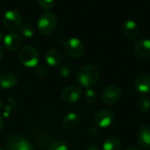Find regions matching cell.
Segmentation results:
<instances>
[{
	"label": "cell",
	"instance_id": "e0dca14e",
	"mask_svg": "<svg viewBox=\"0 0 150 150\" xmlns=\"http://www.w3.org/2000/svg\"><path fill=\"white\" fill-rule=\"evenodd\" d=\"M81 120V116L78 112H69L63 119H62V126L64 128L70 130L76 127Z\"/></svg>",
	"mask_w": 150,
	"mask_h": 150
},
{
	"label": "cell",
	"instance_id": "5b68a950",
	"mask_svg": "<svg viewBox=\"0 0 150 150\" xmlns=\"http://www.w3.org/2000/svg\"><path fill=\"white\" fill-rule=\"evenodd\" d=\"M7 150H34L31 142L20 134H11L6 141Z\"/></svg>",
	"mask_w": 150,
	"mask_h": 150
},
{
	"label": "cell",
	"instance_id": "f1b7e54d",
	"mask_svg": "<svg viewBox=\"0 0 150 150\" xmlns=\"http://www.w3.org/2000/svg\"><path fill=\"white\" fill-rule=\"evenodd\" d=\"M124 150H141L140 149H137V148H134V147H130V148H127L126 149Z\"/></svg>",
	"mask_w": 150,
	"mask_h": 150
},
{
	"label": "cell",
	"instance_id": "5bb4252c",
	"mask_svg": "<svg viewBox=\"0 0 150 150\" xmlns=\"http://www.w3.org/2000/svg\"><path fill=\"white\" fill-rule=\"evenodd\" d=\"M45 61L50 67L56 68L61 66L62 62V55L59 50L51 48L45 53Z\"/></svg>",
	"mask_w": 150,
	"mask_h": 150
},
{
	"label": "cell",
	"instance_id": "6da1fadb",
	"mask_svg": "<svg viewBox=\"0 0 150 150\" xmlns=\"http://www.w3.org/2000/svg\"><path fill=\"white\" fill-rule=\"evenodd\" d=\"M100 77L99 70L97 67L88 64L83 66L77 73L76 79L78 83L86 89L93 87L98 82Z\"/></svg>",
	"mask_w": 150,
	"mask_h": 150
},
{
	"label": "cell",
	"instance_id": "83f0119b",
	"mask_svg": "<svg viewBox=\"0 0 150 150\" xmlns=\"http://www.w3.org/2000/svg\"><path fill=\"white\" fill-rule=\"evenodd\" d=\"M4 120L3 118L0 116V132L3 130V127H4Z\"/></svg>",
	"mask_w": 150,
	"mask_h": 150
},
{
	"label": "cell",
	"instance_id": "7402d4cb",
	"mask_svg": "<svg viewBox=\"0 0 150 150\" xmlns=\"http://www.w3.org/2000/svg\"><path fill=\"white\" fill-rule=\"evenodd\" d=\"M48 150H69V145L63 141H55L50 144Z\"/></svg>",
	"mask_w": 150,
	"mask_h": 150
},
{
	"label": "cell",
	"instance_id": "ffe728a7",
	"mask_svg": "<svg viewBox=\"0 0 150 150\" xmlns=\"http://www.w3.org/2000/svg\"><path fill=\"white\" fill-rule=\"evenodd\" d=\"M137 108L141 112L146 113L150 111V99L147 97H142L137 101Z\"/></svg>",
	"mask_w": 150,
	"mask_h": 150
},
{
	"label": "cell",
	"instance_id": "7a4b0ae2",
	"mask_svg": "<svg viewBox=\"0 0 150 150\" xmlns=\"http://www.w3.org/2000/svg\"><path fill=\"white\" fill-rule=\"evenodd\" d=\"M58 19L54 13L46 11L40 15L37 22V29L40 33L43 35L51 34L57 26Z\"/></svg>",
	"mask_w": 150,
	"mask_h": 150
},
{
	"label": "cell",
	"instance_id": "3957f363",
	"mask_svg": "<svg viewBox=\"0 0 150 150\" xmlns=\"http://www.w3.org/2000/svg\"><path fill=\"white\" fill-rule=\"evenodd\" d=\"M18 59L21 64L26 68H35L40 62L38 50L32 46L23 47L18 53Z\"/></svg>",
	"mask_w": 150,
	"mask_h": 150
},
{
	"label": "cell",
	"instance_id": "cb8c5ba5",
	"mask_svg": "<svg viewBox=\"0 0 150 150\" xmlns=\"http://www.w3.org/2000/svg\"><path fill=\"white\" fill-rule=\"evenodd\" d=\"M34 75L39 78H43L47 75V69L44 65L38 64L34 68Z\"/></svg>",
	"mask_w": 150,
	"mask_h": 150
},
{
	"label": "cell",
	"instance_id": "ac0fdd59",
	"mask_svg": "<svg viewBox=\"0 0 150 150\" xmlns=\"http://www.w3.org/2000/svg\"><path fill=\"white\" fill-rule=\"evenodd\" d=\"M122 143L116 137H110L105 141L102 146V150H121Z\"/></svg>",
	"mask_w": 150,
	"mask_h": 150
},
{
	"label": "cell",
	"instance_id": "52a82bcc",
	"mask_svg": "<svg viewBox=\"0 0 150 150\" xmlns=\"http://www.w3.org/2000/svg\"><path fill=\"white\" fill-rule=\"evenodd\" d=\"M3 25L9 31H15L20 28L22 23V17L14 10L7 11L2 18Z\"/></svg>",
	"mask_w": 150,
	"mask_h": 150
},
{
	"label": "cell",
	"instance_id": "8992f818",
	"mask_svg": "<svg viewBox=\"0 0 150 150\" xmlns=\"http://www.w3.org/2000/svg\"><path fill=\"white\" fill-rule=\"evenodd\" d=\"M121 90L116 84H110L105 87L102 91L100 98L104 104L107 105H112L117 104L121 98Z\"/></svg>",
	"mask_w": 150,
	"mask_h": 150
},
{
	"label": "cell",
	"instance_id": "30bf717a",
	"mask_svg": "<svg viewBox=\"0 0 150 150\" xmlns=\"http://www.w3.org/2000/svg\"><path fill=\"white\" fill-rule=\"evenodd\" d=\"M134 87L138 93L146 95L150 92V75L141 74L134 81Z\"/></svg>",
	"mask_w": 150,
	"mask_h": 150
},
{
	"label": "cell",
	"instance_id": "484cf974",
	"mask_svg": "<svg viewBox=\"0 0 150 150\" xmlns=\"http://www.w3.org/2000/svg\"><path fill=\"white\" fill-rule=\"evenodd\" d=\"M88 134H89L91 137H95V136H97V135L99 134V128H98L97 126H95V125L91 126V127H89V129H88Z\"/></svg>",
	"mask_w": 150,
	"mask_h": 150
},
{
	"label": "cell",
	"instance_id": "4fadbf2b",
	"mask_svg": "<svg viewBox=\"0 0 150 150\" xmlns=\"http://www.w3.org/2000/svg\"><path fill=\"white\" fill-rule=\"evenodd\" d=\"M134 50L137 55L142 58L150 57V40L141 39L137 40L134 44Z\"/></svg>",
	"mask_w": 150,
	"mask_h": 150
},
{
	"label": "cell",
	"instance_id": "f546056e",
	"mask_svg": "<svg viewBox=\"0 0 150 150\" xmlns=\"http://www.w3.org/2000/svg\"><path fill=\"white\" fill-rule=\"evenodd\" d=\"M2 57H3V48H2V47L0 46V61H1V59H2Z\"/></svg>",
	"mask_w": 150,
	"mask_h": 150
},
{
	"label": "cell",
	"instance_id": "603a6c76",
	"mask_svg": "<svg viewBox=\"0 0 150 150\" xmlns=\"http://www.w3.org/2000/svg\"><path fill=\"white\" fill-rule=\"evenodd\" d=\"M38 3L41 9L45 11H48L54 7L55 0H38Z\"/></svg>",
	"mask_w": 150,
	"mask_h": 150
},
{
	"label": "cell",
	"instance_id": "8fae6325",
	"mask_svg": "<svg viewBox=\"0 0 150 150\" xmlns=\"http://www.w3.org/2000/svg\"><path fill=\"white\" fill-rule=\"evenodd\" d=\"M136 140L142 149H150V125H144L139 129Z\"/></svg>",
	"mask_w": 150,
	"mask_h": 150
},
{
	"label": "cell",
	"instance_id": "7c38bea8",
	"mask_svg": "<svg viewBox=\"0 0 150 150\" xmlns=\"http://www.w3.org/2000/svg\"><path fill=\"white\" fill-rule=\"evenodd\" d=\"M22 44L21 37L16 33H10L4 38V45L8 51L13 52L18 50Z\"/></svg>",
	"mask_w": 150,
	"mask_h": 150
},
{
	"label": "cell",
	"instance_id": "d6986e66",
	"mask_svg": "<svg viewBox=\"0 0 150 150\" xmlns=\"http://www.w3.org/2000/svg\"><path fill=\"white\" fill-rule=\"evenodd\" d=\"M19 31H20L21 35L25 37V38H32L35 34V28L31 24L21 25V26L19 28Z\"/></svg>",
	"mask_w": 150,
	"mask_h": 150
},
{
	"label": "cell",
	"instance_id": "277c9868",
	"mask_svg": "<svg viewBox=\"0 0 150 150\" xmlns=\"http://www.w3.org/2000/svg\"><path fill=\"white\" fill-rule=\"evenodd\" d=\"M65 54L72 59H79L83 57L85 52V47L83 42L77 38H69L63 43Z\"/></svg>",
	"mask_w": 150,
	"mask_h": 150
},
{
	"label": "cell",
	"instance_id": "1f68e13d",
	"mask_svg": "<svg viewBox=\"0 0 150 150\" xmlns=\"http://www.w3.org/2000/svg\"><path fill=\"white\" fill-rule=\"evenodd\" d=\"M4 39V36H3V33H2V31L0 30V41Z\"/></svg>",
	"mask_w": 150,
	"mask_h": 150
},
{
	"label": "cell",
	"instance_id": "d4e9b609",
	"mask_svg": "<svg viewBox=\"0 0 150 150\" xmlns=\"http://www.w3.org/2000/svg\"><path fill=\"white\" fill-rule=\"evenodd\" d=\"M59 74L62 77H68L71 74V70H70V69L68 66L63 65V66H61L60 67V69H59Z\"/></svg>",
	"mask_w": 150,
	"mask_h": 150
},
{
	"label": "cell",
	"instance_id": "d6a6232c",
	"mask_svg": "<svg viewBox=\"0 0 150 150\" xmlns=\"http://www.w3.org/2000/svg\"><path fill=\"white\" fill-rule=\"evenodd\" d=\"M0 150H4V149L3 148H1V147H0Z\"/></svg>",
	"mask_w": 150,
	"mask_h": 150
},
{
	"label": "cell",
	"instance_id": "4316f807",
	"mask_svg": "<svg viewBox=\"0 0 150 150\" xmlns=\"http://www.w3.org/2000/svg\"><path fill=\"white\" fill-rule=\"evenodd\" d=\"M87 150H101L98 146L96 145H90L88 148H87Z\"/></svg>",
	"mask_w": 150,
	"mask_h": 150
},
{
	"label": "cell",
	"instance_id": "4dcf8cb0",
	"mask_svg": "<svg viewBox=\"0 0 150 150\" xmlns=\"http://www.w3.org/2000/svg\"><path fill=\"white\" fill-rule=\"evenodd\" d=\"M3 105H4L3 100H2V98H0V110H1V109H2V107H3Z\"/></svg>",
	"mask_w": 150,
	"mask_h": 150
},
{
	"label": "cell",
	"instance_id": "44dd1931",
	"mask_svg": "<svg viewBox=\"0 0 150 150\" xmlns=\"http://www.w3.org/2000/svg\"><path fill=\"white\" fill-rule=\"evenodd\" d=\"M84 99L87 104L89 105H93L97 102V93L94 90L91 88L86 89L84 92Z\"/></svg>",
	"mask_w": 150,
	"mask_h": 150
},
{
	"label": "cell",
	"instance_id": "2e32d148",
	"mask_svg": "<svg viewBox=\"0 0 150 150\" xmlns=\"http://www.w3.org/2000/svg\"><path fill=\"white\" fill-rule=\"evenodd\" d=\"M124 35L129 40H135L140 34V28L138 24L134 20H127L123 25Z\"/></svg>",
	"mask_w": 150,
	"mask_h": 150
},
{
	"label": "cell",
	"instance_id": "9c48e42d",
	"mask_svg": "<svg viewBox=\"0 0 150 150\" xmlns=\"http://www.w3.org/2000/svg\"><path fill=\"white\" fill-rule=\"evenodd\" d=\"M83 91L77 85H69L63 89L62 91V100L66 104H75L82 98Z\"/></svg>",
	"mask_w": 150,
	"mask_h": 150
},
{
	"label": "cell",
	"instance_id": "9a60e30c",
	"mask_svg": "<svg viewBox=\"0 0 150 150\" xmlns=\"http://www.w3.org/2000/svg\"><path fill=\"white\" fill-rule=\"evenodd\" d=\"M18 76L10 71L2 72L0 74V87L3 89H11L18 83Z\"/></svg>",
	"mask_w": 150,
	"mask_h": 150
},
{
	"label": "cell",
	"instance_id": "ba28073f",
	"mask_svg": "<svg viewBox=\"0 0 150 150\" xmlns=\"http://www.w3.org/2000/svg\"><path fill=\"white\" fill-rule=\"evenodd\" d=\"M115 120L114 113L108 109H104L98 111L93 118L94 125L98 128H106L109 127Z\"/></svg>",
	"mask_w": 150,
	"mask_h": 150
}]
</instances>
